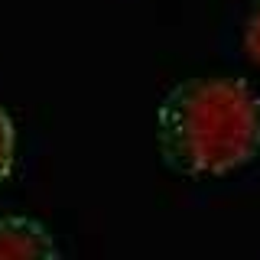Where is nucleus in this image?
I'll return each mask as SVG.
<instances>
[{
	"instance_id": "obj_1",
	"label": "nucleus",
	"mask_w": 260,
	"mask_h": 260,
	"mask_svg": "<svg viewBox=\"0 0 260 260\" xmlns=\"http://www.w3.org/2000/svg\"><path fill=\"white\" fill-rule=\"evenodd\" d=\"M156 146L173 173L228 176L260 153V101L241 78H185L156 111Z\"/></svg>"
},
{
	"instance_id": "obj_2",
	"label": "nucleus",
	"mask_w": 260,
	"mask_h": 260,
	"mask_svg": "<svg viewBox=\"0 0 260 260\" xmlns=\"http://www.w3.org/2000/svg\"><path fill=\"white\" fill-rule=\"evenodd\" d=\"M59 244L49 234V228L36 218H0V260L23 257V260H49L59 257Z\"/></svg>"
},
{
	"instance_id": "obj_3",
	"label": "nucleus",
	"mask_w": 260,
	"mask_h": 260,
	"mask_svg": "<svg viewBox=\"0 0 260 260\" xmlns=\"http://www.w3.org/2000/svg\"><path fill=\"white\" fill-rule=\"evenodd\" d=\"M13 159H16V127H13V117L7 114V108L0 104V185L10 179Z\"/></svg>"
},
{
	"instance_id": "obj_4",
	"label": "nucleus",
	"mask_w": 260,
	"mask_h": 260,
	"mask_svg": "<svg viewBox=\"0 0 260 260\" xmlns=\"http://www.w3.org/2000/svg\"><path fill=\"white\" fill-rule=\"evenodd\" d=\"M244 52L260 69V0L254 4V10L247 16V26H244Z\"/></svg>"
}]
</instances>
